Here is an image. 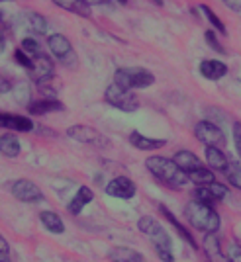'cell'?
Listing matches in <instances>:
<instances>
[{
    "label": "cell",
    "instance_id": "1",
    "mask_svg": "<svg viewBox=\"0 0 241 262\" xmlns=\"http://www.w3.org/2000/svg\"><path fill=\"white\" fill-rule=\"evenodd\" d=\"M145 166L151 174L161 182V184L169 186L171 190H180L188 184L187 172H183L173 159L167 157H149L145 161Z\"/></svg>",
    "mask_w": 241,
    "mask_h": 262
},
{
    "label": "cell",
    "instance_id": "2",
    "mask_svg": "<svg viewBox=\"0 0 241 262\" xmlns=\"http://www.w3.org/2000/svg\"><path fill=\"white\" fill-rule=\"evenodd\" d=\"M137 229L142 231L143 235H147V239L151 241V245L155 247L157 256L163 262H175V254H173V241L171 235L163 229V225L157 219L143 215L137 221Z\"/></svg>",
    "mask_w": 241,
    "mask_h": 262
},
{
    "label": "cell",
    "instance_id": "3",
    "mask_svg": "<svg viewBox=\"0 0 241 262\" xmlns=\"http://www.w3.org/2000/svg\"><path fill=\"white\" fill-rule=\"evenodd\" d=\"M185 217L187 221L194 227V229L202 231V233H208V235H216L219 231V215L218 211L210 206H204L196 200L188 202L187 208H185Z\"/></svg>",
    "mask_w": 241,
    "mask_h": 262
},
{
    "label": "cell",
    "instance_id": "4",
    "mask_svg": "<svg viewBox=\"0 0 241 262\" xmlns=\"http://www.w3.org/2000/svg\"><path fill=\"white\" fill-rule=\"evenodd\" d=\"M114 82L126 90H135V88H147L155 82L153 73L142 67H122L114 73Z\"/></svg>",
    "mask_w": 241,
    "mask_h": 262
},
{
    "label": "cell",
    "instance_id": "5",
    "mask_svg": "<svg viewBox=\"0 0 241 262\" xmlns=\"http://www.w3.org/2000/svg\"><path fill=\"white\" fill-rule=\"evenodd\" d=\"M104 100L108 102L110 106H114L116 110H122V112H128V114L139 108V100H137V96L133 94L132 90L118 86L116 82H112L104 90Z\"/></svg>",
    "mask_w": 241,
    "mask_h": 262
},
{
    "label": "cell",
    "instance_id": "6",
    "mask_svg": "<svg viewBox=\"0 0 241 262\" xmlns=\"http://www.w3.org/2000/svg\"><path fill=\"white\" fill-rule=\"evenodd\" d=\"M194 135L198 141L206 147L222 149L226 145V133L219 129V125L212 123V121H198L194 125Z\"/></svg>",
    "mask_w": 241,
    "mask_h": 262
},
{
    "label": "cell",
    "instance_id": "7",
    "mask_svg": "<svg viewBox=\"0 0 241 262\" xmlns=\"http://www.w3.org/2000/svg\"><path fill=\"white\" fill-rule=\"evenodd\" d=\"M47 45H49L51 53H53L63 65L75 67V63H77V55H75V51H73L71 41L67 39L63 33H51V35L47 37Z\"/></svg>",
    "mask_w": 241,
    "mask_h": 262
},
{
    "label": "cell",
    "instance_id": "8",
    "mask_svg": "<svg viewBox=\"0 0 241 262\" xmlns=\"http://www.w3.org/2000/svg\"><path fill=\"white\" fill-rule=\"evenodd\" d=\"M10 192L16 200H20L24 204H35V202H42L44 200V192L42 188L28 180V178H20V180H14L10 182Z\"/></svg>",
    "mask_w": 241,
    "mask_h": 262
},
{
    "label": "cell",
    "instance_id": "9",
    "mask_svg": "<svg viewBox=\"0 0 241 262\" xmlns=\"http://www.w3.org/2000/svg\"><path fill=\"white\" fill-rule=\"evenodd\" d=\"M28 75L39 86H44L45 82H49L55 77V63L51 61V57H47L45 53L35 55L33 57V65L28 71Z\"/></svg>",
    "mask_w": 241,
    "mask_h": 262
},
{
    "label": "cell",
    "instance_id": "10",
    "mask_svg": "<svg viewBox=\"0 0 241 262\" xmlns=\"http://www.w3.org/2000/svg\"><path fill=\"white\" fill-rule=\"evenodd\" d=\"M104 192L112 198L132 200V198L135 196V192H137V188L133 184V180H130L128 176H116V178H112L108 184H106Z\"/></svg>",
    "mask_w": 241,
    "mask_h": 262
},
{
    "label": "cell",
    "instance_id": "11",
    "mask_svg": "<svg viewBox=\"0 0 241 262\" xmlns=\"http://www.w3.org/2000/svg\"><path fill=\"white\" fill-rule=\"evenodd\" d=\"M67 137H71V139H75L78 143H88V145H102L104 143V137L100 135L98 131L94 127H90V125H83V123L69 127Z\"/></svg>",
    "mask_w": 241,
    "mask_h": 262
},
{
    "label": "cell",
    "instance_id": "12",
    "mask_svg": "<svg viewBox=\"0 0 241 262\" xmlns=\"http://www.w3.org/2000/svg\"><path fill=\"white\" fill-rule=\"evenodd\" d=\"M0 127L10 131H20V133H28L33 131V121L26 116H18V114H2L0 112Z\"/></svg>",
    "mask_w": 241,
    "mask_h": 262
},
{
    "label": "cell",
    "instance_id": "13",
    "mask_svg": "<svg viewBox=\"0 0 241 262\" xmlns=\"http://www.w3.org/2000/svg\"><path fill=\"white\" fill-rule=\"evenodd\" d=\"M94 200V192L88 186H81L77 190V194L71 198V202L67 204V209L71 215H78L83 209L87 208V204H90Z\"/></svg>",
    "mask_w": 241,
    "mask_h": 262
},
{
    "label": "cell",
    "instance_id": "14",
    "mask_svg": "<svg viewBox=\"0 0 241 262\" xmlns=\"http://www.w3.org/2000/svg\"><path fill=\"white\" fill-rule=\"evenodd\" d=\"M173 161H175L176 166H178L183 172H187V176L190 174V172H194V170H198V168H202V166H204L202 161L198 159L196 155L192 153V151H187V149L176 151L175 157H173Z\"/></svg>",
    "mask_w": 241,
    "mask_h": 262
},
{
    "label": "cell",
    "instance_id": "15",
    "mask_svg": "<svg viewBox=\"0 0 241 262\" xmlns=\"http://www.w3.org/2000/svg\"><path fill=\"white\" fill-rule=\"evenodd\" d=\"M200 75L208 80H219L228 75V65L218 59H204L200 63Z\"/></svg>",
    "mask_w": 241,
    "mask_h": 262
},
{
    "label": "cell",
    "instance_id": "16",
    "mask_svg": "<svg viewBox=\"0 0 241 262\" xmlns=\"http://www.w3.org/2000/svg\"><path fill=\"white\" fill-rule=\"evenodd\" d=\"M130 143L139 151H157V149H163L167 145V139H153V137H145L139 131H132Z\"/></svg>",
    "mask_w": 241,
    "mask_h": 262
},
{
    "label": "cell",
    "instance_id": "17",
    "mask_svg": "<svg viewBox=\"0 0 241 262\" xmlns=\"http://www.w3.org/2000/svg\"><path fill=\"white\" fill-rule=\"evenodd\" d=\"M204 157H206V163H208V168L214 170V172H226L228 166H230V161L226 153L222 149H216V147H206L204 151Z\"/></svg>",
    "mask_w": 241,
    "mask_h": 262
},
{
    "label": "cell",
    "instance_id": "18",
    "mask_svg": "<svg viewBox=\"0 0 241 262\" xmlns=\"http://www.w3.org/2000/svg\"><path fill=\"white\" fill-rule=\"evenodd\" d=\"M63 104L55 98H42V100H33L28 106V112L32 116H45V114H51V112H63Z\"/></svg>",
    "mask_w": 241,
    "mask_h": 262
},
{
    "label": "cell",
    "instance_id": "19",
    "mask_svg": "<svg viewBox=\"0 0 241 262\" xmlns=\"http://www.w3.org/2000/svg\"><path fill=\"white\" fill-rule=\"evenodd\" d=\"M110 262H143V254L130 247H114L108 251Z\"/></svg>",
    "mask_w": 241,
    "mask_h": 262
},
{
    "label": "cell",
    "instance_id": "20",
    "mask_svg": "<svg viewBox=\"0 0 241 262\" xmlns=\"http://www.w3.org/2000/svg\"><path fill=\"white\" fill-rule=\"evenodd\" d=\"M22 151V143L14 133H4L0 135V155L8 157V159H16Z\"/></svg>",
    "mask_w": 241,
    "mask_h": 262
},
{
    "label": "cell",
    "instance_id": "21",
    "mask_svg": "<svg viewBox=\"0 0 241 262\" xmlns=\"http://www.w3.org/2000/svg\"><path fill=\"white\" fill-rule=\"evenodd\" d=\"M39 221H42V225H44L45 229L49 231V233H53V235H61L65 231V223H63L61 215L51 211V209L42 211L39 213Z\"/></svg>",
    "mask_w": 241,
    "mask_h": 262
},
{
    "label": "cell",
    "instance_id": "22",
    "mask_svg": "<svg viewBox=\"0 0 241 262\" xmlns=\"http://www.w3.org/2000/svg\"><path fill=\"white\" fill-rule=\"evenodd\" d=\"M57 8H63L67 12H73L81 18H90L92 16V8H90V2L85 0H71V2H63V0H55L53 2Z\"/></svg>",
    "mask_w": 241,
    "mask_h": 262
},
{
    "label": "cell",
    "instance_id": "23",
    "mask_svg": "<svg viewBox=\"0 0 241 262\" xmlns=\"http://www.w3.org/2000/svg\"><path fill=\"white\" fill-rule=\"evenodd\" d=\"M159 211L163 213L165 219H167V221H169V223H171V225H173V227H175V229L178 231V235H180L183 239L187 241V243L190 245V247H192V249H198L196 239H194V237L190 235V231H188L187 227H185V225H183V223H180V221H178V219H176L175 215H173V211H169V209L165 208V206H159Z\"/></svg>",
    "mask_w": 241,
    "mask_h": 262
},
{
    "label": "cell",
    "instance_id": "24",
    "mask_svg": "<svg viewBox=\"0 0 241 262\" xmlns=\"http://www.w3.org/2000/svg\"><path fill=\"white\" fill-rule=\"evenodd\" d=\"M188 180L194 182L196 186H210L216 182V174H214V170L202 166V168H198L194 172H190V174H188Z\"/></svg>",
    "mask_w": 241,
    "mask_h": 262
},
{
    "label": "cell",
    "instance_id": "25",
    "mask_svg": "<svg viewBox=\"0 0 241 262\" xmlns=\"http://www.w3.org/2000/svg\"><path fill=\"white\" fill-rule=\"evenodd\" d=\"M26 28L32 33H39L42 35V33L47 32V20L42 14H37V12H30L26 16Z\"/></svg>",
    "mask_w": 241,
    "mask_h": 262
},
{
    "label": "cell",
    "instance_id": "26",
    "mask_svg": "<svg viewBox=\"0 0 241 262\" xmlns=\"http://www.w3.org/2000/svg\"><path fill=\"white\" fill-rule=\"evenodd\" d=\"M226 176H228V182L233 188L241 190V163H230L228 170H226Z\"/></svg>",
    "mask_w": 241,
    "mask_h": 262
},
{
    "label": "cell",
    "instance_id": "27",
    "mask_svg": "<svg viewBox=\"0 0 241 262\" xmlns=\"http://www.w3.org/2000/svg\"><path fill=\"white\" fill-rule=\"evenodd\" d=\"M200 12H204V14H206V18H208V22L212 24L214 28H216V32L224 33V35L228 33V30H226V24L222 22V20H219L218 16H216V14L212 12V8H210V6H206V4H200Z\"/></svg>",
    "mask_w": 241,
    "mask_h": 262
},
{
    "label": "cell",
    "instance_id": "28",
    "mask_svg": "<svg viewBox=\"0 0 241 262\" xmlns=\"http://www.w3.org/2000/svg\"><path fill=\"white\" fill-rule=\"evenodd\" d=\"M22 49L26 55H30V57H35V55H39V45H37V41L33 39V37H24L22 39Z\"/></svg>",
    "mask_w": 241,
    "mask_h": 262
},
{
    "label": "cell",
    "instance_id": "29",
    "mask_svg": "<svg viewBox=\"0 0 241 262\" xmlns=\"http://www.w3.org/2000/svg\"><path fill=\"white\" fill-rule=\"evenodd\" d=\"M226 260L228 262H241V245L230 243L226 247Z\"/></svg>",
    "mask_w": 241,
    "mask_h": 262
},
{
    "label": "cell",
    "instance_id": "30",
    "mask_svg": "<svg viewBox=\"0 0 241 262\" xmlns=\"http://www.w3.org/2000/svg\"><path fill=\"white\" fill-rule=\"evenodd\" d=\"M14 59H16V63H18V65H22L26 71H30L32 65H33V57L26 55L22 49H16V51H14Z\"/></svg>",
    "mask_w": 241,
    "mask_h": 262
},
{
    "label": "cell",
    "instance_id": "31",
    "mask_svg": "<svg viewBox=\"0 0 241 262\" xmlns=\"http://www.w3.org/2000/svg\"><path fill=\"white\" fill-rule=\"evenodd\" d=\"M204 247H206V251L210 254H219V241L216 235H206V239H204Z\"/></svg>",
    "mask_w": 241,
    "mask_h": 262
},
{
    "label": "cell",
    "instance_id": "32",
    "mask_svg": "<svg viewBox=\"0 0 241 262\" xmlns=\"http://www.w3.org/2000/svg\"><path fill=\"white\" fill-rule=\"evenodd\" d=\"M204 37H206V43H208L214 51H218V53H226V49H224L222 43L218 41V37H216V32H214V30H208Z\"/></svg>",
    "mask_w": 241,
    "mask_h": 262
},
{
    "label": "cell",
    "instance_id": "33",
    "mask_svg": "<svg viewBox=\"0 0 241 262\" xmlns=\"http://www.w3.org/2000/svg\"><path fill=\"white\" fill-rule=\"evenodd\" d=\"M208 188L212 190V194L216 196V200H218V202H222L224 198L228 196V188H226L224 184H219V182H214V184H210Z\"/></svg>",
    "mask_w": 241,
    "mask_h": 262
},
{
    "label": "cell",
    "instance_id": "34",
    "mask_svg": "<svg viewBox=\"0 0 241 262\" xmlns=\"http://www.w3.org/2000/svg\"><path fill=\"white\" fill-rule=\"evenodd\" d=\"M0 262H10V245L0 235Z\"/></svg>",
    "mask_w": 241,
    "mask_h": 262
},
{
    "label": "cell",
    "instance_id": "35",
    "mask_svg": "<svg viewBox=\"0 0 241 262\" xmlns=\"http://www.w3.org/2000/svg\"><path fill=\"white\" fill-rule=\"evenodd\" d=\"M233 143H235V149H237V153H239V157H241V123L239 121L233 123Z\"/></svg>",
    "mask_w": 241,
    "mask_h": 262
},
{
    "label": "cell",
    "instance_id": "36",
    "mask_svg": "<svg viewBox=\"0 0 241 262\" xmlns=\"http://www.w3.org/2000/svg\"><path fill=\"white\" fill-rule=\"evenodd\" d=\"M226 6H228L230 10L239 12V14H241V0H239V2H233V0H228V2H226Z\"/></svg>",
    "mask_w": 241,
    "mask_h": 262
},
{
    "label": "cell",
    "instance_id": "37",
    "mask_svg": "<svg viewBox=\"0 0 241 262\" xmlns=\"http://www.w3.org/2000/svg\"><path fill=\"white\" fill-rule=\"evenodd\" d=\"M10 80H8V78H4V80H2V78H0V94H2V92H8V90H10Z\"/></svg>",
    "mask_w": 241,
    "mask_h": 262
},
{
    "label": "cell",
    "instance_id": "38",
    "mask_svg": "<svg viewBox=\"0 0 241 262\" xmlns=\"http://www.w3.org/2000/svg\"><path fill=\"white\" fill-rule=\"evenodd\" d=\"M4 47H6V37H4V33L0 30V51H4Z\"/></svg>",
    "mask_w": 241,
    "mask_h": 262
},
{
    "label": "cell",
    "instance_id": "39",
    "mask_svg": "<svg viewBox=\"0 0 241 262\" xmlns=\"http://www.w3.org/2000/svg\"><path fill=\"white\" fill-rule=\"evenodd\" d=\"M2 20H4V14H2V10H0V22H2Z\"/></svg>",
    "mask_w": 241,
    "mask_h": 262
}]
</instances>
